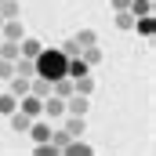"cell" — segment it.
<instances>
[{"instance_id": "7a4b0ae2", "label": "cell", "mask_w": 156, "mask_h": 156, "mask_svg": "<svg viewBox=\"0 0 156 156\" xmlns=\"http://www.w3.org/2000/svg\"><path fill=\"white\" fill-rule=\"evenodd\" d=\"M87 109H91L87 94H80V91H73V94L66 98V113H73V116H87Z\"/></svg>"}, {"instance_id": "44dd1931", "label": "cell", "mask_w": 156, "mask_h": 156, "mask_svg": "<svg viewBox=\"0 0 156 156\" xmlns=\"http://www.w3.org/2000/svg\"><path fill=\"white\" fill-rule=\"evenodd\" d=\"M11 76H15V62L0 58V80H11Z\"/></svg>"}, {"instance_id": "9a60e30c", "label": "cell", "mask_w": 156, "mask_h": 156, "mask_svg": "<svg viewBox=\"0 0 156 156\" xmlns=\"http://www.w3.org/2000/svg\"><path fill=\"white\" fill-rule=\"evenodd\" d=\"M18 0H0V18H18Z\"/></svg>"}, {"instance_id": "9c48e42d", "label": "cell", "mask_w": 156, "mask_h": 156, "mask_svg": "<svg viewBox=\"0 0 156 156\" xmlns=\"http://www.w3.org/2000/svg\"><path fill=\"white\" fill-rule=\"evenodd\" d=\"M83 131H87L83 116H73V113H69V120H66V134H69V138H80Z\"/></svg>"}, {"instance_id": "6da1fadb", "label": "cell", "mask_w": 156, "mask_h": 156, "mask_svg": "<svg viewBox=\"0 0 156 156\" xmlns=\"http://www.w3.org/2000/svg\"><path fill=\"white\" fill-rule=\"evenodd\" d=\"M66 66H69V55L62 47H40L37 58H33V76L58 80V76H66Z\"/></svg>"}, {"instance_id": "5b68a950", "label": "cell", "mask_w": 156, "mask_h": 156, "mask_svg": "<svg viewBox=\"0 0 156 156\" xmlns=\"http://www.w3.org/2000/svg\"><path fill=\"white\" fill-rule=\"evenodd\" d=\"M7 120H11V131H18V134H26V131H29V123H33V116H26L22 109H15Z\"/></svg>"}, {"instance_id": "7c38bea8", "label": "cell", "mask_w": 156, "mask_h": 156, "mask_svg": "<svg viewBox=\"0 0 156 156\" xmlns=\"http://www.w3.org/2000/svg\"><path fill=\"white\" fill-rule=\"evenodd\" d=\"M11 94H15V98L29 94V76H18V73H15V76H11Z\"/></svg>"}, {"instance_id": "5bb4252c", "label": "cell", "mask_w": 156, "mask_h": 156, "mask_svg": "<svg viewBox=\"0 0 156 156\" xmlns=\"http://www.w3.org/2000/svg\"><path fill=\"white\" fill-rule=\"evenodd\" d=\"M127 11H131L134 18H138V15H153V0H131Z\"/></svg>"}, {"instance_id": "8fae6325", "label": "cell", "mask_w": 156, "mask_h": 156, "mask_svg": "<svg viewBox=\"0 0 156 156\" xmlns=\"http://www.w3.org/2000/svg\"><path fill=\"white\" fill-rule=\"evenodd\" d=\"M29 91H33V94H40V98H47V94H51V80H44V76H29Z\"/></svg>"}, {"instance_id": "277c9868", "label": "cell", "mask_w": 156, "mask_h": 156, "mask_svg": "<svg viewBox=\"0 0 156 156\" xmlns=\"http://www.w3.org/2000/svg\"><path fill=\"white\" fill-rule=\"evenodd\" d=\"M44 113H47L51 120H55V116H62V113H66V98H58V94H47V98H44Z\"/></svg>"}, {"instance_id": "d6986e66", "label": "cell", "mask_w": 156, "mask_h": 156, "mask_svg": "<svg viewBox=\"0 0 156 156\" xmlns=\"http://www.w3.org/2000/svg\"><path fill=\"white\" fill-rule=\"evenodd\" d=\"M116 29H134V15L123 7V11H116Z\"/></svg>"}, {"instance_id": "e0dca14e", "label": "cell", "mask_w": 156, "mask_h": 156, "mask_svg": "<svg viewBox=\"0 0 156 156\" xmlns=\"http://www.w3.org/2000/svg\"><path fill=\"white\" fill-rule=\"evenodd\" d=\"M80 58H83L87 66H98V62H102V51H98V47L91 44V47H83V51H80Z\"/></svg>"}, {"instance_id": "4fadbf2b", "label": "cell", "mask_w": 156, "mask_h": 156, "mask_svg": "<svg viewBox=\"0 0 156 156\" xmlns=\"http://www.w3.org/2000/svg\"><path fill=\"white\" fill-rule=\"evenodd\" d=\"M15 109H18V98H15L11 91H7V94H0V116H11Z\"/></svg>"}, {"instance_id": "52a82bcc", "label": "cell", "mask_w": 156, "mask_h": 156, "mask_svg": "<svg viewBox=\"0 0 156 156\" xmlns=\"http://www.w3.org/2000/svg\"><path fill=\"white\" fill-rule=\"evenodd\" d=\"M44 47L40 40H33V37H22L18 40V51H22V58H37V51Z\"/></svg>"}, {"instance_id": "603a6c76", "label": "cell", "mask_w": 156, "mask_h": 156, "mask_svg": "<svg viewBox=\"0 0 156 156\" xmlns=\"http://www.w3.org/2000/svg\"><path fill=\"white\" fill-rule=\"evenodd\" d=\"M62 51H66V55L73 58V55H80V44H76V40H73V37H69V40H66V44H62Z\"/></svg>"}, {"instance_id": "ba28073f", "label": "cell", "mask_w": 156, "mask_h": 156, "mask_svg": "<svg viewBox=\"0 0 156 156\" xmlns=\"http://www.w3.org/2000/svg\"><path fill=\"white\" fill-rule=\"evenodd\" d=\"M73 91H80V94H87V98H91V91H94V76H91V73L73 76Z\"/></svg>"}, {"instance_id": "ac0fdd59", "label": "cell", "mask_w": 156, "mask_h": 156, "mask_svg": "<svg viewBox=\"0 0 156 156\" xmlns=\"http://www.w3.org/2000/svg\"><path fill=\"white\" fill-rule=\"evenodd\" d=\"M47 142H51V145H55V149L62 153V149L69 145V134H66V127H62V131H51V138H47Z\"/></svg>"}, {"instance_id": "3957f363", "label": "cell", "mask_w": 156, "mask_h": 156, "mask_svg": "<svg viewBox=\"0 0 156 156\" xmlns=\"http://www.w3.org/2000/svg\"><path fill=\"white\" fill-rule=\"evenodd\" d=\"M0 33H4L0 40H22V37H26V29H22V22H18V18H4Z\"/></svg>"}, {"instance_id": "ffe728a7", "label": "cell", "mask_w": 156, "mask_h": 156, "mask_svg": "<svg viewBox=\"0 0 156 156\" xmlns=\"http://www.w3.org/2000/svg\"><path fill=\"white\" fill-rule=\"evenodd\" d=\"M73 40H76V44H80V51H83V47H91V44H98V37H94L91 29H80V33H76V37H73Z\"/></svg>"}, {"instance_id": "8992f818", "label": "cell", "mask_w": 156, "mask_h": 156, "mask_svg": "<svg viewBox=\"0 0 156 156\" xmlns=\"http://www.w3.org/2000/svg\"><path fill=\"white\" fill-rule=\"evenodd\" d=\"M134 29H138L142 37L149 40V37L156 33V22H153V15H138V18H134Z\"/></svg>"}, {"instance_id": "2e32d148", "label": "cell", "mask_w": 156, "mask_h": 156, "mask_svg": "<svg viewBox=\"0 0 156 156\" xmlns=\"http://www.w3.org/2000/svg\"><path fill=\"white\" fill-rule=\"evenodd\" d=\"M29 134H33L37 142H47V138H51V127H47V123L40 120V123H29Z\"/></svg>"}, {"instance_id": "30bf717a", "label": "cell", "mask_w": 156, "mask_h": 156, "mask_svg": "<svg viewBox=\"0 0 156 156\" xmlns=\"http://www.w3.org/2000/svg\"><path fill=\"white\" fill-rule=\"evenodd\" d=\"M62 153H69V156H91V145H87L83 138H69V145H66Z\"/></svg>"}, {"instance_id": "cb8c5ba5", "label": "cell", "mask_w": 156, "mask_h": 156, "mask_svg": "<svg viewBox=\"0 0 156 156\" xmlns=\"http://www.w3.org/2000/svg\"><path fill=\"white\" fill-rule=\"evenodd\" d=\"M109 4H113V11H123V7H127L131 0H109Z\"/></svg>"}, {"instance_id": "7402d4cb", "label": "cell", "mask_w": 156, "mask_h": 156, "mask_svg": "<svg viewBox=\"0 0 156 156\" xmlns=\"http://www.w3.org/2000/svg\"><path fill=\"white\" fill-rule=\"evenodd\" d=\"M58 149L51 145V142H37V156H55Z\"/></svg>"}]
</instances>
